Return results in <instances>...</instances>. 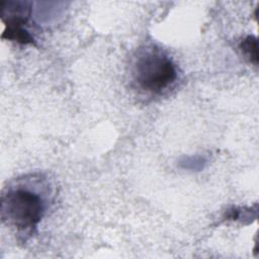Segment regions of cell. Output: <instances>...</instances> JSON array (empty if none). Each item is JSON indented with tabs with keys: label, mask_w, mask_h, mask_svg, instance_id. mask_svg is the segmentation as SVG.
Segmentation results:
<instances>
[{
	"label": "cell",
	"mask_w": 259,
	"mask_h": 259,
	"mask_svg": "<svg viewBox=\"0 0 259 259\" xmlns=\"http://www.w3.org/2000/svg\"><path fill=\"white\" fill-rule=\"evenodd\" d=\"M44 211L42 199L31 190L16 188L2 195L1 218L18 232L31 233L40 222Z\"/></svg>",
	"instance_id": "obj_1"
},
{
	"label": "cell",
	"mask_w": 259,
	"mask_h": 259,
	"mask_svg": "<svg viewBox=\"0 0 259 259\" xmlns=\"http://www.w3.org/2000/svg\"><path fill=\"white\" fill-rule=\"evenodd\" d=\"M206 163V159L203 156H191L185 157L179 162V166L188 170H201Z\"/></svg>",
	"instance_id": "obj_5"
},
{
	"label": "cell",
	"mask_w": 259,
	"mask_h": 259,
	"mask_svg": "<svg viewBox=\"0 0 259 259\" xmlns=\"http://www.w3.org/2000/svg\"><path fill=\"white\" fill-rule=\"evenodd\" d=\"M134 77L143 90L160 93L176 80L177 73L169 57L158 50H150L137 58Z\"/></svg>",
	"instance_id": "obj_2"
},
{
	"label": "cell",
	"mask_w": 259,
	"mask_h": 259,
	"mask_svg": "<svg viewBox=\"0 0 259 259\" xmlns=\"http://www.w3.org/2000/svg\"><path fill=\"white\" fill-rule=\"evenodd\" d=\"M244 56L254 65L258 64V45L257 38L253 35H248L240 42L239 46Z\"/></svg>",
	"instance_id": "obj_4"
},
{
	"label": "cell",
	"mask_w": 259,
	"mask_h": 259,
	"mask_svg": "<svg viewBox=\"0 0 259 259\" xmlns=\"http://www.w3.org/2000/svg\"><path fill=\"white\" fill-rule=\"evenodd\" d=\"M1 37L16 41L21 45H34L33 37L24 28V25H18V24L5 25V29Z\"/></svg>",
	"instance_id": "obj_3"
}]
</instances>
